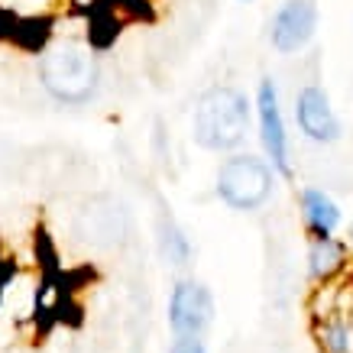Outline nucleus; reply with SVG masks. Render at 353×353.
I'll return each mask as SVG.
<instances>
[{
    "label": "nucleus",
    "mask_w": 353,
    "mask_h": 353,
    "mask_svg": "<svg viewBox=\"0 0 353 353\" xmlns=\"http://www.w3.org/2000/svg\"><path fill=\"white\" fill-rule=\"evenodd\" d=\"M159 246H162V259L175 269H185L194 256L192 240L179 227V221L169 214V208H162V214H159Z\"/></svg>",
    "instance_id": "9b49d317"
},
{
    "label": "nucleus",
    "mask_w": 353,
    "mask_h": 353,
    "mask_svg": "<svg viewBox=\"0 0 353 353\" xmlns=\"http://www.w3.org/2000/svg\"><path fill=\"white\" fill-rule=\"evenodd\" d=\"M318 341H321L324 353H350V327H347L343 318L331 314V318L318 327Z\"/></svg>",
    "instance_id": "f8f14e48"
},
{
    "label": "nucleus",
    "mask_w": 353,
    "mask_h": 353,
    "mask_svg": "<svg viewBox=\"0 0 353 353\" xmlns=\"http://www.w3.org/2000/svg\"><path fill=\"white\" fill-rule=\"evenodd\" d=\"M347 263V243H341L337 236H311L308 250V272L318 282H327L343 269Z\"/></svg>",
    "instance_id": "9d476101"
},
{
    "label": "nucleus",
    "mask_w": 353,
    "mask_h": 353,
    "mask_svg": "<svg viewBox=\"0 0 353 353\" xmlns=\"http://www.w3.org/2000/svg\"><path fill=\"white\" fill-rule=\"evenodd\" d=\"M130 234V214L127 208L110 198V194H101V198H91V201L81 208L78 214V236L91 243L94 250H114L127 240Z\"/></svg>",
    "instance_id": "39448f33"
},
{
    "label": "nucleus",
    "mask_w": 353,
    "mask_h": 353,
    "mask_svg": "<svg viewBox=\"0 0 353 353\" xmlns=\"http://www.w3.org/2000/svg\"><path fill=\"white\" fill-rule=\"evenodd\" d=\"M39 85L59 104H88L101 85V62L85 39H55L36 62Z\"/></svg>",
    "instance_id": "f257e3e1"
},
{
    "label": "nucleus",
    "mask_w": 353,
    "mask_h": 353,
    "mask_svg": "<svg viewBox=\"0 0 353 353\" xmlns=\"http://www.w3.org/2000/svg\"><path fill=\"white\" fill-rule=\"evenodd\" d=\"M299 201L311 236H334V230L341 227V208L331 194L321 188H301Z\"/></svg>",
    "instance_id": "1a4fd4ad"
},
{
    "label": "nucleus",
    "mask_w": 353,
    "mask_h": 353,
    "mask_svg": "<svg viewBox=\"0 0 353 353\" xmlns=\"http://www.w3.org/2000/svg\"><path fill=\"white\" fill-rule=\"evenodd\" d=\"M169 353H208L201 337H179V341L169 347Z\"/></svg>",
    "instance_id": "ddd939ff"
},
{
    "label": "nucleus",
    "mask_w": 353,
    "mask_h": 353,
    "mask_svg": "<svg viewBox=\"0 0 353 353\" xmlns=\"http://www.w3.org/2000/svg\"><path fill=\"white\" fill-rule=\"evenodd\" d=\"M295 123L311 143L341 139V120L331 108V97L321 85H305L295 97Z\"/></svg>",
    "instance_id": "6e6552de"
},
{
    "label": "nucleus",
    "mask_w": 353,
    "mask_h": 353,
    "mask_svg": "<svg viewBox=\"0 0 353 353\" xmlns=\"http://www.w3.org/2000/svg\"><path fill=\"white\" fill-rule=\"evenodd\" d=\"M253 123L250 97L234 85L201 91L192 110V139L208 152H234L243 146Z\"/></svg>",
    "instance_id": "f03ea898"
},
{
    "label": "nucleus",
    "mask_w": 353,
    "mask_h": 353,
    "mask_svg": "<svg viewBox=\"0 0 353 353\" xmlns=\"http://www.w3.org/2000/svg\"><path fill=\"white\" fill-rule=\"evenodd\" d=\"M214 321V295L198 279L175 282L169 295V324L175 337H201Z\"/></svg>",
    "instance_id": "20e7f679"
},
{
    "label": "nucleus",
    "mask_w": 353,
    "mask_h": 353,
    "mask_svg": "<svg viewBox=\"0 0 353 353\" xmlns=\"http://www.w3.org/2000/svg\"><path fill=\"white\" fill-rule=\"evenodd\" d=\"M276 169L272 162L253 152H230L214 175V192L230 211H259L272 198Z\"/></svg>",
    "instance_id": "7ed1b4c3"
},
{
    "label": "nucleus",
    "mask_w": 353,
    "mask_h": 353,
    "mask_svg": "<svg viewBox=\"0 0 353 353\" xmlns=\"http://www.w3.org/2000/svg\"><path fill=\"white\" fill-rule=\"evenodd\" d=\"M240 3H250V0H240Z\"/></svg>",
    "instance_id": "4468645a"
},
{
    "label": "nucleus",
    "mask_w": 353,
    "mask_h": 353,
    "mask_svg": "<svg viewBox=\"0 0 353 353\" xmlns=\"http://www.w3.org/2000/svg\"><path fill=\"white\" fill-rule=\"evenodd\" d=\"M256 117H259V139H263V150L266 159L272 162L276 175L292 179V159H289V133H285V120L279 110V91L272 78H263L256 88Z\"/></svg>",
    "instance_id": "423d86ee"
},
{
    "label": "nucleus",
    "mask_w": 353,
    "mask_h": 353,
    "mask_svg": "<svg viewBox=\"0 0 353 353\" xmlns=\"http://www.w3.org/2000/svg\"><path fill=\"white\" fill-rule=\"evenodd\" d=\"M318 3L314 0H285L269 20V43L282 55H295L314 39Z\"/></svg>",
    "instance_id": "0eeeda50"
}]
</instances>
